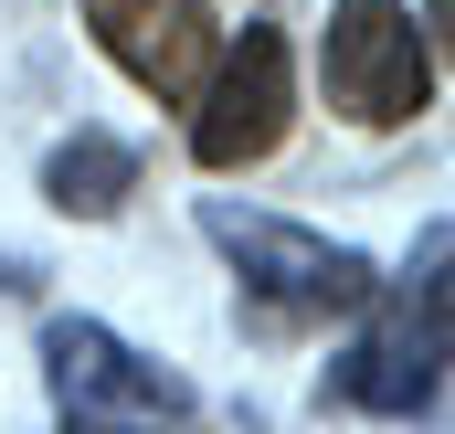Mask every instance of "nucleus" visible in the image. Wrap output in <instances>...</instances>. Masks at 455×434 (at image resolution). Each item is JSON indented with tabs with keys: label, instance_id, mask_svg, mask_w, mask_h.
<instances>
[{
	"label": "nucleus",
	"instance_id": "1",
	"mask_svg": "<svg viewBox=\"0 0 455 434\" xmlns=\"http://www.w3.org/2000/svg\"><path fill=\"white\" fill-rule=\"evenodd\" d=\"M43 382L64 403V434H180L202 414V392L170 360L127 350L107 318H53L43 328Z\"/></svg>",
	"mask_w": 455,
	"mask_h": 434
},
{
	"label": "nucleus",
	"instance_id": "4",
	"mask_svg": "<svg viewBox=\"0 0 455 434\" xmlns=\"http://www.w3.org/2000/svg\"><path fill=\"white\" fill-rule=\"evenodd\" d=\"M286 117H297V64H286V32H243L212 53V75H202V107H191V159L202 170H254V159H275V138H286Z\"/></svg>",
	"mask_w": 455,
	"mask_h": 434
},
{
	"label": "nucleus",
	"instance_id": "6",
	"mask_svg": "<svg viewBox=\"0 0 455 434\" xmlns=\"http://www.w3.org/2000/svg\"><path fill=\"white\" fill-rule=\"evenodd\" d=\"M85 21L148 96H202V75L223 53V21L202 0H85Z\"/></svg>",
	"mask_w": 455,
	"mask_h": 434
},
{
	"label": "nucleus",
	"instance_id": "5",
	"mask_svg": "<svg viewBox=\"0 0 455 434\" xmlns=\"http://www.w3.org/2000/svg\"><path fill=\"white\" fill-rule=\"evenodd\" d=\"M435 382H445V222L424 233V286L329 371V392L360 403V414H424Z\"/></svg>",
	"mask_w": 455,
	"mask_h": 434
},
{
	"label": "nucleus",
	"instance_id": "7",
	"mask_svg": "<svg viewBox=\"0 0 455 434\" xmlns=\"http://www.w3.org/2000/svg\"><path fill=\"white\" fill-rule=\"evenodd\" d=\"M43 191H53V213L107 222L116 202L138 191V149H127V138H107V127H75V138L43 159Z\"/></svg>",
	"mask_w": 455,
	"mask_h": 434
},
{
	"label": "nucleus",
	"instance_id": "3",
	"mask_svg": "<svg viewBox=\"0 0 455 434\" xmlns=\"http://www.w3.org/2000/svg\"><path fill=\"white\" fill-rule=\"evenodd\" d=\"M318 75H329V107L360 117V127H403V117L435 107V53L403 21V0H339Z\"/></svg>",
	"mask_w": 455,
	"mask_h": 434
},
{
	"label": "nucleus",
	"instance_id": "2",
	"mask_svg": "<svg viewBox=\"0 0 455 434\" xmlns=\"http://www.w3.org/2000/svg\"><path fill=\"white\" fill-rule=\"evenodd\" d=\"M202 233L223 244V265L286 318H360L381 297V265L360 244H329L307 222H275V213H243V202H202Z\"/></svg>",
	"mask_w": 455,
	"mask_h": 434
}]
</instances>
